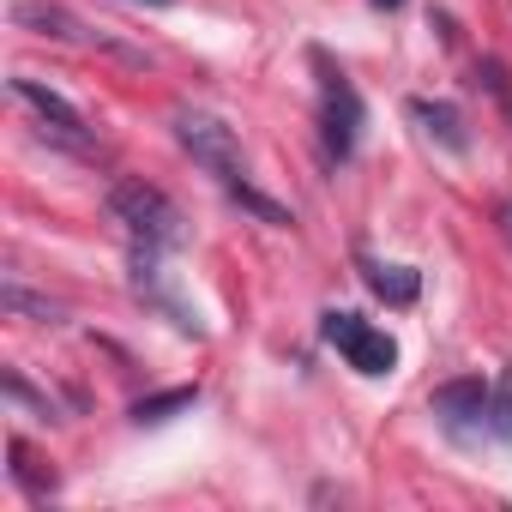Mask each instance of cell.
Segmentation results:
<instances>
[{"instance_id": "cell-13", "label": "cell", "mask_w": 512, "mask_h": 512, "mask_svg": "<svg viewBox=\"0 0 512 512\" xmlns=\"http://www.w3.org/2000/svg\"><path fill=\"white\" fill-rule=\"evenodd\" d=\"M229 193H235V205H247L253 217H266V223H278V229H290V211H284L278 199H266V193H253L247 181H229Z\"/></svg>"}, {"instance_id": "cell-7", "label": "cell", "mask_w": 512, "mask_h": 512, "mask_svg": "<svg viewBox=\"0 0 512 512\" xmlns=\"http://www.w3.org/2000/svg\"><path fill=\"white\" fill-rule=\"evenodd\" d=\"M13 25H19V31H37V37H55V43H91V31H85L67 7H49V0H19V7H13Z\"/></svg>"}, {"instance_id": "cell-1", "label": "cell", "mask_w": 512, "mask_h": 512, "mask_svg": "<svg viewBox=\"0 0 512 512\" xmlns=\"http://www.w3.org/2000/svg\"><path fill=\"white\" fill-rule=\"evenodd\" d=\"M109 211H115V223H127L145 247L181 241V211H175V199H169L163 187H151V181H115V187H109Z\"/></svg>"}, {"instance_id": "cell-18", "label": "cell", "mask_w": 512, "mask_h": 512, "mask_svg": "<svg viewBox=\"0 0 512 512\" xmlns=\"http://www.w3.org/2000/svg\"><path fill=\"white\" fill-rule=\"evenodd\" d=\"M133 7H175V0H133Z\"/></svg>"}, {"instance_id": "cell-4", "label": "cell", "mask_w": 512, "mask_h": 512, "mask_svg": "<svg viewBox=\"0 0 512 512\" xmlns=\"http://www.w3.org/2000/svg\"><path fill=\"white\" fill-rule=\"evenodd\" d=\"M320 127H326V151L344 163L350 151H356V127H362V97H356V85L338 73V67H326L320 61Z\"/></svg>"}, {"instance_id": "cell-5", "label": "cell", "mask_w": 512, "mask_h": 512, "mask_svg": "<svg viewBox=\"0 0 512 512\" xmlns=\"http://www.w3.org/2000/svg\"><path fill=\"white\" fill-rule=\"evenodd\" d=\"M13 97L43 121V133L49 139H61V145H73V151H85L91 145V127H85V115L61 97V91H49L43 79H13Z\"/></svg>"}, {"instance_id": "cell-12", "label": "cell", "mask_w": 512, "mask_h": 512, "mask_svg": "<svg viewBox=\"0 0 512 512\" xmlns=\"http://www.w3.org/2000/svg\"><path fill=\"white\" fill-rule=\"evenodd\" d=\"M193 398H199L193 386H175V392H163V398H139V404H133V422H163L169 410H187Z\"/></svg>"}, {"instance_id": "cell-3", "label": "cell", "mask_w": 512, "mask_h": 512, "mask_svg": "<svg viewBox=\"0 0 512 512\" xmlns=\"http://www.w3.org/2000/svg\"><path fill=\"white\" fill-rule=\"evenodd\" d=\"M326 344H332L356 374H368V380L392 374V362H398V344H392L380 326H368L362 314H326Z\"/></svg>"}, {"instance_id": "cell-2", "label": "cell", "mask_w": 512, "mask_h": 512, "mask_svg": "<svg viewBox=\"0 0 512 512\" xmlns=\"http://www.w3.org/2000/svg\"><path fill=\"white\" fill-rule=\"evenodd\" d=\"M175 139H181V151H187L199 169H211L223 187L241 181V145H235V133H229L217 115H199V109L175 115Z\"/></svg>"}, {"instance_id": "cell-15", "label": "cell", "mask_w": 512, "mask_h": 512, "mask_svg": "<svg viewBox=\"0 0 512 512\" xmlns=\"http://www.w3.org/2000/svg\"><path fill=\"white\" fill-rule=\"evenodd\" d=\"M476 91H488V97H500L512 109V85H506V67L500 61H476Z\"/></svg>"}, {"instance_id": "cell-17", "label": "cell", "mask_w": 512, "mask_h": 512, "mask_svg": "<svg viewBox=\"0 0 512 512\" xmlns=\"http://www.w3.org/2000/svg\"><path fill=\"white\" fill-rule=\"evenodd\" d=\"M494 223H500V235H506V247H512V199L494 205Z\"/></svg>"}, {"instance_id": "cell-6", "label": "cell", "mask_w": 512, "mask_h": 512, "mask_svg": "<svg viewBox=\"0 0 512 512\" xmlns=\"http://www.w3.org/2000/svg\"><path fill=\"white\" fill-rule=\"evenodd\" d=\"M434 416H440L452 434L488 428V386H482V380H446V386L434 392Z\"/></svg>"}, {"instance_id": "cell-11", "label": "cell", "mask_w": 512, "mask_h": 512, "mask_svg": "<svg viewBox=\"0 0 512 512\" xmlns=\"http://www.w3.org/2000/svg\"><path fill=\"white\" fill-rule=\"evenodd\" d=\"M0 302H7V314H25V320H61V308L49 302V296H31L25 284H7V290H0Z\"/></svg>"}, {"instance_id": "cell-14", "label": "cell", "mask_w": 512, "mask_h": 512, "mask_svg": "<svg viewBox=\"0 0 512 512\" xmlns=\"http://www.w3.org/2000/svg\"><path fill=\"white\" fill-rule=\"evenodd\" d=\"M488 428H494L500 440H512V368H506L500 386L488 392Z\"/></svg>"}, {"instance_id": "cell-10", "label": "cell", "mask_w": 512, "mask_h": 512, "mask_svg": "<svg viewBox=\"0 0 512 512\" xmlns=\"http://www.w3.org/2000/svg\"><path fill=\"white\" fill-rule=\"evenodd\" d=\"M368 290H374L380 302H392V308H410L422 284H416L410 266H368Z\"/></svg>"}, {"instance_id": "cell-8", "label": "cell", "mask_w": 512, "mask_h": 512, "mask_svg": "<svg viewBox=\"0 0 512 512\" xmlns=\"http://www.w3.org/2000/svg\"><path fill=\"white\" fill-rule=\"evenodd\" d=\"M410 115H416V121H422V133H428V139H440L446 151H464V145H470L464 115H458L452 103H428V97H416V103H410Z\"/></svg>"}, {"instance_id": "cell-16", "label": "cell", "mask_w": 512, "mask_h": 512, "mask_svg": "<svg viewBox=\"0 0 512 512\" xmlns=\"http://www.w3.org/2000/svg\"><path fill=\"white\" fill-rule=\"evenodd\" d=\"M7 398H19V404H31V410H43V416H55V410H49V398H37V392H31V386H25L19 374H7Z\"/></svg>"}, {"instance_id": "cell-19", "label": "cell", "mask_w": 512, "mask_h": 512, "mask_svg": "<svg viewBox=\"0 0 512 512\" xmlns=\"http://www.w3.org/2000/svg\"><path fill=\"white\" fill-rule=\"evenodd\" d=\"M374 7H386V13H392V7H404V0H374Z\"/></svg>"}, {"instance_id": "cell-9", "label": "cell", "mask_w": 512, "mask_h": 512, "mask_svg": "<svg viewBox=\"0 0 512 512\" xmlns=\"http://www.w3.org/2000/svg\"><path fill=\"white\" fill-rule=\"evenodd\" d=\"M7 458H13V482H19L31 500H49V494H55V470H49L25 440H13V446H7Z\"/></svg>"}]
</instances>
